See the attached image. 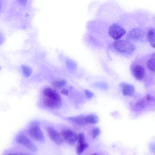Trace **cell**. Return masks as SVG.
<instances>
[{
    "mask_svg": "<svg viewBox=\"0 0 155 155\" xmlns=\"http://www.w3.org/2000/svg\"><path fill=\"white\" fill-rule=\"evenodd\" d=\"M48 136L55 143L61 145L62 143L64 140L62 135L58 131L50 127L47 128Z\"/></svg>",
    "mask_w": 155,
    "mask_h": 155,
    "instance_id": "obj_6",
    "label": "cell"
},
{
    "mask_svg": "<svg viewBox=\"0 0 155 155\" xmlns=\"http://www.w3.org/2000/svg\"><path fill=\"white\" fill-rule=\"evenodd\" d=\"M44 105L50 109H57L59 108L62 105V101H59L44 97L43 99Z\"/></svg>",
    "mask_w": 155,
    "mask_h": 155,
    "instance_id": "obj_11",
    "label": "cell"
},
{
    "mask_svg": "<svg viewBox=\"0 0 155 155\" xmlns=\"http://www.w3.org/2000/svg\"><path fill=\"white\" fill-rule=\"evenodd\" d=\"M113 46L117 51L127 54H131L135 49L134 45L127 40H116L113 42Z\"/></svg>",
    "mask_w": 155,
    "mask_h": 155,
    "instance_id": "obj_1",
    "label": "cell"
},
{
    "mask_svg": "<svg viewBox=\"0 0 155 155\" xmlns=\"http://www.w3.org/2000/svg\"><path fill=\"white\" fill-rule=\"evenodd\" d=\"M147 65L150 70L155 73V57L150 59L147 62Z\"/></svg>",
    "mask_w": 155,
    "mask_h": 155,
    "instance_id": "obj_17",
    "label": "cell"
},
{
    "mask_svg": "<svg viewBox=\"0 0 155 155\" xmlns=\"http://www.w3.org/2000/svg\"><path fill=\"white\" fill-rule=\"evenodd\" d=\"M144 35V32L142 29L135 28L129 31L127 35V38L129 40L138 41L143 38Z\"/></svg>",
    "mask_w": 155,
    "mask_h": 155,
    "instance_id": "obj_7",
    "label": "cell"
},
{
    "mask_svg": "<svg viewBox=\"0 0 155 155\" xmlns=\"http://www.w3.org/2000/svg\"><path fill=\"white\" fill-rule=\"evenodd\" d=\"M66 83V81L63 80L55 81L52 83V84L54 87L59 88L65 86Z\"/></svg>",
    "mask_w": 155,
    "mask_h": 155,
    "instance_id": "obj_18",
    "label": "cell"
},
{
    "mask_svg": "<svg viewBox=\"0 0 155 155\" xmlns=\"http://www.w3.org/2000/svg\"><path fill=\"white\" fill-rule=\"evenodd\" d=\"M19 2L22 5L25 4L27 0H18Z\"/></svg>",
    "mask_w": 155,
    "mask_h": 155,
    "instance_id": "obj_23",
    "label": "cell"
},
{
    "mask_svg": "<svg viewBox=\"0 0 155 155\" xmlns=\"http://www.w3.org/2000/svg\"><path fill=\"white\" fill-rule=\"evenodd\" d=\"M77 140L76 152L78 154H80L88 147L89 145L85 141V136L83 133H80L78 135Z\"/></svg>",
    "mask_w": 155,
    "mask_h": 155,
    "instance_id": "obj_10",
    "label": "cell"
},
{
    "mask_svg": "<svg viewBox=\"0 0 155 155\" xmlns=\"http://www.w3.org/2000/svg\"><path fill=\"white\" fill-rule=\"evenodd\" d=\"M100 129L98 127L94 128L92 131L91 134L92 138H95L97 136L99 135L100 133Z\"/></svg>",
    "mask_w": 155,
    "mask_h": 155,
    "instance_id": "obj_20",
    "label": "cell"
},
{
    "mask_svg": "<svg viewBox=\"0 0 155 155\" xmlns=\"http://www.w3.org/2000/svg\"><path fill=\"white\" fill-rule=\"evenodd\" d=\"M151 55L152 57H155V52L153 53L152 54H151Z\"/></svg>",
    "mask_w": 155,
    "mask_h": 155,
    "instance_id": "obj_24",
    "label": "cell"
},
{
    "mask_svg": "<svg viewBox=\"0 0 155 155\" xmlns=\"http://www.w3.org/2000/svg\"><path fill=\"white\" fill-rule=\"evenodd\" d=\"M132 73L134 77L137 80L141 81L144 78L146 74L144 68L139 64L133 66L131 68Z\"/></svg>",
    "mask_w": 155,
    "mask_h": 155,
    "instance_id": "obj_8",
    "label": "cell"
},
{
    "mask_svg": "<svg viewBox=\"0 0 155 155\" xmlns=\"http://www.w3.org/2000/svg\"><path fill=\"white\" fill-rule=\"evenodd\" d=\"M61 134L64 140L70 145H73L77 140V136L76 133L70 129H64L62 131Z\"/></svg>",
    "mask_w": 155,
    "mask_h": 155,
    "instance_id": "obj_5",
    "label": "cell"
},
{
    "mask_svg": "<svg viewBox=\"0 0 155 155\" xmlns=\"http://www.w3.org/2000/svg\"><path fill=\"white\" fill-rule=\"evenodd\" d=\"M61 93L65 95H68V94L69 91L65 89H63L61 92Z\"/></svg>",
    "mask_w": 155,
    "mask_h": 155,
    "instance_id": "obj_22",
    "label": "cell"
},
{
    "mask_svg": "<svg viewBox=\"0 0 155 155\" xmlns=\"http://www.w3.org/2000/svg\"><path fill=\"white\" fill-rule=\"evenodd\" d=\"M120 86L121 87L122 92L125 96H132L135 92L134 88L131 84L125 83H120Z\"/></svg>",
    "mask_w": 155,
    "mask_h": 155,
    "instance_id": "obj_13",
    "label": "cell"
},
{
    "mask_svg": "<svg viewBox=\"0 0 155 155\" xmlns=\"http://www.w3.org/2000/svg\"><path fill=\"white\" fill-rule=\"evenodd\" d=\"M28 132L30 136L34 139L41 142L45 141V136L41 129L39 121H35L32 123L28 129Z\"/></svg>",
    "mask_w": 155,
    "mask_h": 155,
    "instance_id": "obj_2",
    "label": "cell"
},
{
    "mask_svg": "<svg viewBox=\"0 0 155 155\" xmlns=\"http://www.w3.org/2000/svg\"><path fill=\"white\" fill-rule=\"evenodd\" d=\"M44 97L59 101H62L59 93L55 90L50 87H47L43 90Z\"/></svg>",
    "mask_w": 155,
    "mask_h": 155,
    "instance_id": "obj_12",
    "label": "cell"
},
{
    "mask_svg": "<svg viewBox=\"0 0 155 155\" xmlns=\"http://www.w3.org/2000/svg\"><path fill=\"white\" fill-rule=\"evenodd\" d=\"M84 92L87 97L88 99H90L94 96V94L88 90H85Z\"/></svg>",
    "mask_w": 155,
    "mask_h": 155,
    "instance_id": "obj_21",
    "label": "cell"
},
{
    "mask_svg": "<svg viewBox=\"0 0 155 155\" xmlns=\"http://www.w3.org/2000/svg\"><path fill=\"white\" fill-rule=\"evenodd\" d=\"M155 100V98L153 97L150 94H147L136 103L134 106V109L138 110L142 109Z\"/></svg>",
    "mask_w": 155,
    "mask_h": 155,
    "instance_id": "obj_9",
    "label": "cell"
},
{
    "mask_svg": "<svg viewBox=\"0 0 155 155\" xmlns=\"http://www.w3.org/2000/svg\"><path fill=\"white\" fill-rule=\"evenodd\" d=\"M85 118L87 124H95L97 123L98 121V117L94 114L88 115L85 116Z\"/></svg>",
    "mask_w": 155,
    "mask_h": 155,
    "instance_id": "obj_16",
    "label": "cell"
},
{
    "mask_svg": "<svg viewBox=\"0 0 155 155\" xmlns=\"http://www.w3.org/2000/svg\"><path fill=\"white\" fill-rule=\"evenodd\" d=\"M16 140L18 143L31 151L35 152L37 150L36 145L27 136L24 134L18 135Z\"/></svg>",
    "mask_w": 155,
    "mask_h": 155,
    "instance_id": "obj_4",
    "label": "cell"
},
{
    "mask_svg": "<svg viewBox=\"0 0 155 155\" xmlns=\"http://www.w3.org/2000/svg\"><path fill=\"white\" fill-rule=\"evenodd\" d=\"M125 33V29L117 24H112L109 28V35L116 40L120 39Z\"/></svg>",
    "mask_w": 155,
    "mask_h": 155,
    "instance_id": "obj_3",
    "label": "cell"
},
{
    "mask_svg": "<svg viewBox=\"0 0 155 155\" xmlns=\"http://www.w3.org/2000/svg\"><path fill=\"white\" fill-rule=\"evenodd\" d=\"M147 37L151 45L155 48V28L150 29L147 34Z\"/></svg>",
    "mask_w": 155,
    "mask_h": 155,
    "instance_id": "obj_15",
    "label": "cell"
},
{
    "mask_svg": "<svg viewBox=\"0 0 155 155\" xmlns=\"http://www.w3.org/2000/svg\"><path fill=\"white\" fill-rule=\"evenodd\" d=\"M22 68L23 74L25 76L28 77L31 74L32 70L30 68L25 65H22Z\"/></svg>",
    "mask_w": 155,
    "mask_h": 155,
    "instance_id": "obj_19",
    "label": "cell"
},
{
    "mask_svg": "<svg viewBox=\"0 0 155 155\" xmlns=\"http://www.w3.org/2000/svg\"><path fill=\"white\" fill-rule=\"evenodd\" d=\"M85 117L83 115L70 117L68 118L67 119L81 126H84L87 124Z\"/></svg>",
    "mask_w": 155,
    "mask_h": 155,
    "instance_id": "obj_14",
    "label": "cell"
}]
</instances>
